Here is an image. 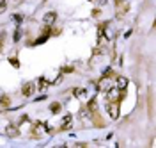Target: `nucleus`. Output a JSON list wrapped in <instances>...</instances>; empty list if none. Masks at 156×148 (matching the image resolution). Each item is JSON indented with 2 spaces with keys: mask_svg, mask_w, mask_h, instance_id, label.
Returning a JSON list of instances; mask_svg holds the SVG:
<instances>
[{
  "mask_svg": "<svg viewBox=\"0 0 156 148\" xmlns=\"http://www.w3.org/2000/svg\"><path fill=\"white\" fill-rule=\"evenodd\" d=\"M55 20H57V13L50 11V13H46V14H44V18H43V23L50 27V25H53V22H55Z\"/></svg>",
  "mask_w": 156,
  "mask_h": 148,
  "instance_id": "1",
  "label": "nucleus"
},
{
  "mask_svg": "<svg viewBox=\"0 0 156 148\" xmlns=\"http://www.w3.org/2000/svg\"><path fill=\"white\" fill-rule=\"evenodd\" d=\"M6 134H7L9 137H16V136L20 134V130L16 129L14 125H7V127H6Z\"/></svg>",
  "mask_w": 156,
  "mask_h": 148,
  "instance_id": "2",
  "label": "nucleus"
},
{
  "mask_svg": "<svg viewBox=\"0 0 156 148\" xmlns=\"http://www.w3.org/2000/svg\"><path fill=\"white\" fill-rule=\"evenodd\" d=\"M34 89H36V86L34 84H30V82H27L25 86H23V96H32V93H34Z\"/></svg>",
  "mask_w": 156,
  "mask_h": 148,
  "instance_id": "3",
  "label": "nucleus"
},
{
  "mask_svg": "<svg viewBox=\"0 0 156 148\" xmlns=\"http://www.w3.org/2000/svg\"><path fill=\"white\" fill-rule=\"evenodd\" d=\"M117 88H119V89H126V88H128V80H126L124 77H119V79H117Z\"/></svg>",
  "mask_w": 156,
  "mask_h": 148,
  "instance_id": "4",
  "label": "nucleus"
},
{
  "mask_svg": "<svg viewBox=\"0 0 156 148\" xmlns=\"http://www.w3.org/2000/svg\"><path fill=\"white\" fill-rule=\"evenodd\" d=\"M69 127H71V114L64 116V120H62V129H69Z\"/></svg>",
  "mask_w": 156,
  "mask_h": 148,
  "instance_id": "5",
  "label": "nucleus"
},
{
  "mask_svg": "<svg viewBox=\"0 0 156 148\" xmlns=\"http://www.w3.org/2000/svg\"><path fill=\"white\" fill-rule=\"evenodd\" d=\"M108 111H110V116H112V118H117V116H119L117 105H112V103H110V105H108Z\"/></svg>",
  "mask_w": 156,
  "mask_h": 148,
  "instance_id": "6",
  "label": "nucleus"
},
{
  "mask_svg": "<svg viewBox=\"0 0 156 148\" xmlns=\"http://www.w3.org/2000/svg\"><path fill=\"white\" fill-rule=\"evenodd\" d=\"M50 111H52L53 114H57V113L60 111V103H59V102H53V103L50 105Z\"/></svg>",
  "mask_w": 156,
  "mask_h": 148,
  "instance_id": "7",
  "label": "nucleus"
},
{
  "mask_svg": "<svg viewBox=\"0 0 156 148\" xmlns=\"http://www.w3.org/2000/svg\"><path fill=\"white\" fill-rule=\"evenodd\" d=\"M0 103H2V105H4V107H7V105L11 103V100H9L7 96H0Z\"/></svg>",
  "mask_w": 156,
  "mask_h": 148,
  "instance_id": "8",
  "label": "nucleus"
},
{
  "mask_svg": "<svg viewBox=\"0 0 156 148\" xmlns=\"http://www.w3.org/2000/svg\"><path fill=\"white\" fill-rule=\"evenodd\" d=\"M73 93H75V95H76V96H80V95H85V93H87V91H85V89H82V88H78V89H75V91H73Z\"/></svg>",
  "mask_w": 156,
  "mask_h": 148,
  "instance_id": "9",
  "label": "nucleus"
},
{
  "mask_svg": "<svg viewBox=\"0 0 156 148\" xmlns=\"http://www.w3.org/2000/svg\"><path fill=\"white\" fill-rule=\"evenodd\" d=\"M20 36H21V32H20V30H14V34H13V39H14V41H20Z\"/></svg>",
  "mask_w": 156,
  "mask_h": 148,
  "instance_id": "10",
  "label": "nucleus"
},
{
  "mask_svg": "<svg viewBox=\"0 0 156 148\" xmlns=\"http://www.w3.org/2000/svg\"><path fill=\"white\" fill-rule=\"evenodd\" d=\"M9 61H11V64H13V66H16V68L20 66V62H18V59H14V57H11Z\"/></svg>",
  "mask_w": 156,
  "mask_h": 148,
  "instance_id": "11",
  "label": "nucleus"
},
{
  "mask_svg": "<svg viewBox=\"0 0 156 148\" xmlns=\"http://www.w3.org/2000/svg\"><path fill=\"white\" fill-rule=\"evenodd\" d=\"M44 86H46V80H44V79H41V80H39V89H43Z\"/></svg>",
  "mask_w": 156,
  "mask_h": 148,
  "instance_id": "12",
  "label": "nucleus"
},
{
  "mask_svg": "<svg viewBox=\"0 0 156 148\" xmlns=\"http://www.w3.org/2000/svg\"><path fill=\"white\" fill-rule=\"evenodd\" d=\"M43 41H46V36H41L37 41H36V45H39V43H43Z\"/></svg>",
  "mask_w": 156,
  "mask_h": 148,
  "instance_id": "13",
  "label": "nucleus"
},
{
  "mask_svg": "<svg viewBox=\"0 0 156 148\" xmlns=\"http://www.w3.org/2000/svg\"><path fill=\"white\" fill-rule=\"evenodd\" d=\"M4 11H6V2L0 4V13H4Z\"/></svg>",
  "mask_w": 156,
  "mask_h": 148,
  "instance_id": "14",
  "label": "nucleus"
},
{
  "mask_svg": "<svg viewBox=\"0 0 156 148\" xmlns=\"http://www.w3.org/2000/svg\"><path fill=\"white\" fill-rule=\"evenodd\" d=\"M64 72H66V73H69V72H73V68H71V66H64Z\"/></svg>",
  "mask_w": 156,
  "mask_h": 148,
  "instance_id": "15",
  "label": "nucleus"
},
{
  "mask_svg": "<svg viewBox=\"0 0 156 148\" xmlns=\"http://www.w3.org/2000/svg\"><path fill=\"white\" fill-rule=\"evenodd\" d=\"M14 2H20V0H14Z\"/></svg>",
  "mask_w": 156,
  "mask_h": 148,
  "instance_id": "16",
  "label": "nucleus"
},
{
  "mask_svg": "<svg viewBox=\"0 0 156 148\" xmlns=\"http://www.w3.org/2000/svg\"><path fill=\"white\" fill-rule=\"evenodd\" d=\"M119 2H122V0H119Z\"/></svg>",
  "mask_w": 156,
  "mask_h": 148,
  "instance_id": "17",
  "label": "nucleus"
}]
</instances>
